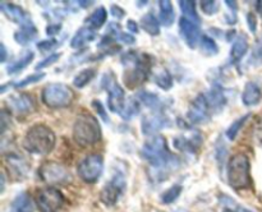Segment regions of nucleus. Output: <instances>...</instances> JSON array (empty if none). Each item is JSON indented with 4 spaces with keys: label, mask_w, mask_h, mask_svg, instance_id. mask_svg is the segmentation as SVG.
<instances>
[{
    "label": "nucleus",
    "mask_w": 262,
    "mask_h": 212,
    "mask_svg": "<svg viewBox=\"0 0 262 212\" xmlns=\"http://www.w3.org/2000/svg\"><path fill=\"white\" fill-rule=\"evenodd\" d=\"M141 156L152 169V179L163 181L171 171L178 168V158L170 153L163 135H154L143 143Z\"/></svg>",
    "instance_id": "nucleus-1"
},
{
    "label": "nucleus",
    "mask_w": 262,
    "mask_h": 212,
    "mask_svg": "<svg viewBox=\"0 0 262 212\" xmlns=\"http://www.w3.org/2000/svg\"><path fill=\"white\" fill-rule=\"evenodd\" d=\"M125 70L123 73V81L125 87L133 89L142 86L147 79L150 69L152 66V59L146 54H138L136 51H128L120 59Z\"/></svg>",
    "instance_id": "nucleus-2"
},
{
    "label": "nucleus",
    "mask_w": 262,
    "mask_h": 212,
    "mask_svg": "<svg viewBox=\"0 0 262 212\" xmlns=\"http://www.w3.org/2000/svg\"><path fill=\"white\" fill-rule=\"evenodd\" d=\"M56 145L55 133L45 124H35L23 137L22 146L28 153L36 156L49 155Z\"/></svg>",
    "instance_id": "nucleus-3"
},
{
    "label": "nucleus",
    "mask_w": 262,
    "mask_h": 212,
    "mask_svg": "<svg viewBox=\"0 0 262 212\" xmlns=\"http://www.w3.org/2000/svg\"><path fill=\"white\" fill-rule=\"evenodd\" d=\"M102 133L99 120L91 114H82L73 124V139L79 147H91L101 140Z\"/></svg>",
    "instance_id": "nucleus-4"
},
{
    "label": "nucleus",
    "mask_w": 262,
    "mask_h": 212,
    "mask_svg": "<svg viewBox=\"0 0 262 212\" xmlns=\"http://www.w3.org/2000/svg\"><path fill=\"white\" fill-rule=\"evenodd\" d=\"M227 179L229 185L233 189H247L250 188L252 179H251V162L246 153H235L228 161Z\"/></svg>",
    "instance_id": "nucleus-5"
},
{
    "label": "nucleus",
    "mask_w": 262,
    "mask_h": 212,
    "mask_svg": "<svg viewBox=\"0 0 262 212\" xmlns=\"http://www.w3.org/2000/svg\"><path fill=\"white\" fill-rule=\"evenodd\" d=\"M41 100L50 109H64L73 102L74 92L66 83H50L43 87Z\"/></svg>",
    "instance_id": "nucleus-6"
},
{
    "label": "nucleus",
    "mask_w": 262,
    "mask_h": 212,
    "mask_svg": "<svg viewBox=\"0 0 262 212\" xmlns=\"http://www.w3.org/2000/svg\"><path fill=\"white\" fill-rule=\"evenodd\" d=\"M38 175L41 180L50 185H66L73 180L68 168L58 161H45L38 168Z\"/></svg>",
    "instance_id": "nucleus-7"
},
{
    "label": "nucleus",
    "mask_w": 262,
    "mask_h": 212,
    "mask_svg": "<svg viewBox=\"0 0 262 212\" xmlns=\"http://www.w3.org/2000/svg\"><path fill=\"white\" fill-rule=\"evenodd\" d=\"M104 170V157L100 153H90L82 158L77 166L78 176L87 184H94L101 176Z\"/></svg>",
    "instance_id": "nucleus-8"
},
{
    "label": "nucleus",
    "mask_w": 262,
    "mask_h": 212,
    "mask_svg": "<svg viewBox=\"0 0 262 212\" xmlns=\"http://www.w3.org/2000/svg\"><path fill=\"white\" fill-rule=\"evenodd\" d=\"M211 107L207 101L206 93H199L189 104L187 119L191 124H205L211 117Z\"/></svg>",
    "instance_id": "nucleus-9"
},
{
    "label": "nucleus",
    "mask_w": 262,
    "mask_h": 212,
    "mask_svg": "<svg viewBox=\"0 0 262 212\" xmlns=\"http://www.w3.org/2000/svg\"><path fill=\"white\" fill-rule=\"evenodd\" d=\"M104 87L107 91V106H109L110 111L120 115L123 110H124L125 104H127L124 89L115 81L114 76L107 78V74L105 76L104 79Z\"/></svg>",
    "instance_id": "nucleus-10"
},
{
    "label": "nucleus",
    "mask_w": 262,
    "mask_h": 212,
    "mask_svg": "<svg viewBox=\"0 0 262 212\" xmlns=\"http://www.w3.org/2000/svg\"><path fill=\"white\" fill-rule=\"evenodd\" d=\"M36 204L41 212H56L64 204V196L53 186L40 189L36 194Z\"/></svg>",
    "instance_id": "nucleus-11"
},
{
    "label": "nucleus",
    "mask_w": 262,
    "mask_h": 212,
    "mask_svg": "<svg viewBox=\"0 0 262 212\" xmlns=\"http://www.w3.org/2000/svg\"><path fill=\"white\" fill-rule=\"evenodd\" d=\"M125 185H127V181L122 174H117V175L113 176L109 183L105 184L101 194H100V199H101L102 203L109 207L117 204V202L124 193Z\"/></svg>",
    "instance_id": "nucleus-12"
},
{
    "label": "nucleus",
    "mask_w": 262,
    "mask_h": 212,
    "mask_svg": "<svg viewBox=\"0 0 262 212\" xmlns=\"http://www.w3.org/2000/svg\"><path fill=\"white\" fill-rule=\"evenodd\" d=\"M4 163L5 169L9 171V176L15 181H22L23 179L27 178L31 170V163L28 162L27 158L14 152L5 155Z\"/></svg>",
    "instance_id": "nucleus-13"
},
{
    "label": "nucleus",
    "mask_w": 262,
    "mask_h": 212,
    "mask_svg": "<svg viewBox=\"0 0 262 212\" xmlns=\"http://www.w3.org/2000/svg\"><path fill=\"white\" fill-rule=\"evenodd\" d=\"M7 104L10 111L17 115H27L35 111L36 102L31 93L27 92H15L9 95L7 99Z\"/></svg>",
    "instance_id": "nucleus-14"
},
{
    "label": "nucleus",
    "mask_w": 262,
    "mask_h": 212,
    "mask_svg": "<svg viewBox=\"0 0 262 212\" xmlns=\"http://www.w3.org/2000/svg\"><path fill=\"white\" fill-rule=\"evenodd\" d=\"M170 125V120L163 111H152L151 114L145 115L141 122V129L145 135H158L164 128Z\"/></svg>",
    "instance_id": "nucleus-15"
},
{
    "label": "nucleus",
    "mask_w": 262,
    "mask_h": 212,
    "mask_svg": "<svg viewBox=\"0 0 262 212\" xmlns=\"http://www.w3.org/2000/svg\"><path fill=\"white\" fill-rule=\"evenodd\" d=\"M179 33L191 49L197 48V45L201 42L202 36L199 25L184 17L179 19Z\"/></svg>",
    "instance_id": "nucleus-16"
},
{
    "label": "nucleus",
    "mask_w": 262,
    "mask_h": 212,
    "mask_svg": "<svg viewBox=\"0 0 262 212\" xmlns=\"http://www.w3.org/2000/svg\"><path fill=\"white\" fill-rule=\"evenodd\" d=\"M0 9L8 17V19L18 23L19 26L26 25L28 22H32L28 15V13L19 5H15L13 3H0Z\"/></svg>",
    "instance_id": "nucleus-17"
},
{
    "label": "nucleus",
    "mask_w": 262,
    "mask_h": 212,
    "mask_svg": "<svg viewBox=\"0 0 262 212\" xmlns=\"http://www.w3.org/2000/svg\"><path fill=\"white\" fill-rule=\"evenodd\" d=\"M173 145L177 150L186 153H194L202 145V135L200 133L191 135V137H184L179 135L173 139Z\"/></svg>",
    "instance_id": "nucleus-18"
},
{
    "label": "nucleus",
    "mask_w": 262,
    "mask_h": 212,
    "mask_svg": "<svg viewBox=\"0 0 262 212\" xmlns=\"http://www.w3.org/2000/svg\"><path fill=\"white\" fill-rule=\"evenodd\" d=\"M248 48V40H247V36H245V33H239L237 37L234 38L232 43V49H230V54H229V58L230 61L233 64H238L245 55L247 54Z\"/></svg>",
    "instance_id": "nucleus-19"
},
{
    "label": "nucleus",
    "mask_w": 262,
    "mask_h": 212,
    "mask_svg": "<svg viewBox=\"0 0 262 212\" xmlns=\"http://www.w3.org/2000/svg\"><path fill=\"white\" fill-rule=\"evenodd\" d=\"M261 97V88L256 82L250 81L245 84V88L242 92V102L245 106H256L257 104H260Z\"/></svg>",
    "instance_id": "nucleus-20"
},
{
    "label": "nucleus",
    "mask_w": 262,
    "mask_h": 212,
    "mask_svg": "<svg viewBox=\"0 0 262 212\" xmlns=\"http://www.w3.org/2000/svg\"><path fill=\"white\" fill-rule=\"evenodd\" d=\"M206 97L212 112H220L224 109L225 105H227V97H225L224 91H223L220 86L212 87L206 93Z\"/></svg>",
    "instance_id": "nucleus-21"
},
{
    "label": "nucleus",
    "mask_w": 262,
    "mask_h": 212,
    "mask_svg": "<svg viewBox=\"0 0 262 212\" xmlns=\"http://www.w3.org/2000/svg\"><path fill=\"white\" fill-rule=\"evenodd\" d=\"M95 38H96V31L84 26V27H81L74 33L71 40V46L73 49H81L84 45L91 42V41H94Z\"/></svg>",
    "instance_id": "nucleus-22"
},
{
    "label": "nucleus",
    "mask_w": 262,
    "mask_h": 212,
    "mask_svg": "<svg viewBox=\"0 0 262 212\" xmlns=\"http://www.w3.org/2000/svg\"><path fill=\"white\" fill-rule=\"evenodd\" d=\"M136 99L138 100L141 105H143L147 109L152 110V111H161V106H163V101L160 100V97L156 93L150 91H146V89H142V91L138 92L136 95Z\"/></svg>",
    "instance_id": "nucleus-23"
},
{
    "label": "nucleus",
    "mask_w": 262,
    "mask_h": 212,
    "mask_svg": "<svg viewBox=\"0 0 262 212\" xmlns=\"http://www.w3.org/2000/svg\"><path fill=\"white\" fill-rule=\"evenodd\" d=\"M176 19V13L171 2L169 0H161L159 2V20L164 27H170Z\"/></svg>",
    "instance_id": "nucleus-24"
},
{
    "label": "nucleus",
    "mask_w": 262,
    "mask_h": 212,
    "mask_svg": "<svg viewBox=\"0 0 262 212\" xmlns=\"http://www.w3.org/2000/svg\"><path fill=\"white\" fill-rule=\"evenodd\" d=\"M36 36H37V30H36L35 25L32 22H28L26 25L20 26L19 31L14 33V40L19 45H27L31 41L35 40Z\"/></svg>",
    "instance_id": "nucleus-25"
},
{
    "label": "nucleus",
    "mask_w": 262,
    "mask_h": 212,
    "mask_svg": "<svg viewBox=\"0 0 262 212\" xmlns=\"http://www.w3.org/2000/svg\"><path fill=\"white\" fill-rule=\"evenodd\" d=\"M10 212H33V202L26 192L18 194L10 204Z\"/></svg>",
    "instance_id": "nucleus-26"
},
{
    "label": "nucleus",
    "mask_w": 262,
    "mask_h": 212,
    "mask_svg": "<svg viewBox=\"0 0 262 212\" xmlns=\"http://www.w3.org/2000/svg\"><path fill=\"white\" fill-rule=\"evenodd\" d=\"M107 19V12L104 7H99L92 12V14H90L86 18L84 23H86L87 27L92 28V30H100L102 26L105 25Z\"/></svg>",
    "instance_id": "nucleus-27"
},
{
    "label": "nucleus",
    "mask_w": 262,
    "mask_h": 212,
    "mask_svg": "<svg viewBox=\"0 0 262 212\" xmlns=\"http://www.w3.org/2000/svg\"><path fill=\"white\" fill-rule=\"evenodd\" d=\"M141 27L150 36H158L160 33V20L154 15V13H147L141 18Z\"/></svg>",
    "instance_id": "nucleus-28"
},
{
    "label": "nucleus",
    "mask_w": 262,
    "mask_h": 212,
    "mask_svg": "<svg viewBox=\"0 0 262 212\" xmlns=\"http://www.w3.org/2000/svg\"><path fill=\"white\" fill-rule=\"evenodd\" d=\"M33 58H35V53L31 50L26 51L25 54H23L22 56H20L19 59H18L17 61H14V63L12 64V65L8 66L7 69V73L8 74H17L19 73V72H22L23 69L27 68L28 65H30L31 63H32Z\"/></svg>",
    "instance_id": "nucleus-29"
},
{
    "label": "nucleus",
    "mask_w": 262,
    "mask_h": 212,
    "mask_svg": "<svg viewBox=\"0 0 262 212\" xmlns=\"http://www.w3.org/2000/svg\"><path fill=\"white\" fill-rule=\"evenodd\" d=\"M96 77V69L95 68H86L82 69L81 72L74 76L73 78V86L76 88H84L87 84H90L92 82V79Z\"/></svg>",
    "instance_id": "nucleus-30"
},
{
    "label": "nucleus",
    "mask_w": 262,
    "mask_h": 212,
    "mask_svg": "<svg viewBox=\"0 0 262 212\" xmlns=\"http://www.w3.org/2000/svg\"><path fill=\"white\" fill-rule=\"evenodd\" d=\"M179 7H181L182 13H183V17L187 18V19L192 20V22L197 23L199 25L201 22V18H200L199 13H197V3L196 2H188V0H181L178 3Z\"/></svg>",
    "instance_id": "nucleus-31"
},
{
    "label": "nucleus",
    "mask_w": 262,
    "mask_h": 212,
    "mask_svg": "<svg viewBox=\"0 0 262 212\" xmlns=\"http://www.w3.org/2000/svg\"><path fill=\"white\" fill-rule=\"evenodd\" d=\"M154 81H155L156 86L160 87V88L164 89V91H169L174 84L171 74L169 73L168 69H164V68L154 73Z\"/></svg>",
    "instance_id": "nucleus-32"
},
{
    "label": "nucleus",
    "mask_w": 262,
    "mask_h": 212,
    "mask_svg": "<svg viewBox=\"0 0 262 212\" xmlns=\"http://www.w3.org/2000/svg\"><path fill=\"white\" fill-rule=\"evenodd\" d=\"M250 116H251V114L243 115V116L235 119L234 122H233L232 124L229 125V128L227 129V133H225V135H227L228 139L234 140L235 138L238 137V134H239V132L242 130V128L245 127V124L247 123L248 117H250Z\"/></svg>",
    "instance_id": "nucleus-33"
},
{
    "label": "nucleus",
    "mask_w": 262,
    "mask_h": 212,
    "mask_svg": "<svg viewBox=\"0 0 262 212\" xmlns=\"http://www.w3.org/2000/svg\"><path fill=\"white\" fill-rule=\"evenodd\" d=\"M141 110V104L138 102V100L136 99H130L128 100L127 104H125L124 106V110L122 111V114H120V116L123 117L124 120H130L132 117H135L136 115H138V112H140Z\"/></svg>",
    "instance_id": "nucleus-34"
},
{
    "label": "nucleus",
    "mask_w": 262,
    "mask_h": 212,
    "mask_svg": "<svg viewBox=\"0 0 262 212\" xmlns=\"http://www.w3.org/2000/svg\"><path fill=\"white\" fill-rule=\"evenodd\" d=\"M200 46H201L202 54H205L206 56L216 55L219 53V46L215 42L214 38L210 37V36H202Z\"/></svg>",
    "instance_id": "nucleus-35"
},
{
    "label": "nucleus",
    "mask_w": 262,
    "mask_h": 212,
    "mask_svg": "<svg viewBox=\"0 0 262 212\" xmlns=\"http://www.w3.org/2000/svg\"><path fill=\"white\" fill-rule=\"evenodd\" d=\"M182 191H183V186L179 185V184L170 186V188L166 189V191L161 194V202H163L164 204L173 203V202H176L177 199L179 198V196L182 194Z\"/></svg>",
    "instance_id": "nucleus-36"
},
{
    "label": "nucleus",
    "mask_w": 262,
    "mask_h": 212,
    "mask_svg": "<svg viewBox=\"0 0 262 212\" xmlns=\"http://www.w3.org/2000/svg\"><path fill=\"white\" fill-rule=\"evenodd\" d=\"M43 77H45V73H35V74H32V76L26 77V78H23L22 81H19V82H17V83L13 84V86H14V88H23V87L28 86V84L37 83V82H40Z\"/></svg>",
    "instance_id": "nucleus-37"
},
{
    "label": "nucleus",
    "mask_w": 262,
    "mask_h": 212,
    "mask_svg": "<svg viewBox=\"0 0 262 212\" xmlns=\"http://www.w3.org/2000/svg\"><path fill=\"white\" fill-rule=\"evenodd\" d=\"M60 56H61L60 53L51 54V55L48 56V58L42 59V60H41L40 63H38L37 65H36L35 69H36V70H41V69L48 68V66H50V65H53V64H55L56 61L59 60V58H60Z\"/></svg>",
    "instance_id": "nucleus-38"
},
{
    "label": "nucleus",
    "mask_w": 262,
    "mask_h": 212,
    "mask_svg": "<svg viewBox=\"0 0 262 212\" xmlns=\"http://www.w3.org/2000/svg\"><path fill=\"white\" fill-rule=\"evenodd\" d=\"M201 9L206 15H214L219 12L220 7L217 2H201Z\"/></svg>",
    "instance_id": "nucleus-39"
},
{
    "label": "nucleus",
    "mask_w": 262,
    "mask_h": 212,
    "mask_svg": "<svg viewBox=\"0 0 262 212\" xmlns=\"http://www.w3.org/2000/svg\"><path fill=\"white\" fill-rule=\"evenodd\" d=\"M91 106L94 107L95 111L99 114V116L101 117L105 123H109V115H107L106 110H105L104 105H102L101 101H99V100H94V101L91 102Z\"/></svg>",
    "instance_id": "nucleus-40"
},
{
    "label": "nucleus",
    "mask_w": 262,
    "mask_h": 212,
    "mask_svg": "<svg viewBox=\"0 0 262 212\" xmlns=\"http://www.w3.org/2000/svg\"><path fill=\"white\" fill-rule=\"evenodd\" d=\"M58 45V41L55 38H48V40H42L37 43L38 50L41 51H50L51 49H54L55 46Z\"/></svg>",
    "instance_id": "nucleus-41"
},
{
    "label": "nucleus",
    "mask_w": 262,
    "mask_h": 212,
    "mask_svg": "<svg viewBox=\"0 0 262 212\" xmlns=\"http://www.w3.org/2000/svg\"><path fill=\"white\" fill-rule=\"evenodd\" d=\"M252 60L260 61L262 60V37L258 38L255 43V48L252 51Z\"/></svg>",
    "instance_id": "nucleus-42"
},
{
    "label": "nucleus",
    "mask_w": 262,
    "mask_h": 212,
    "mask_svg": "<svg viewBox=\"0 0 262 212\" xmlns=\"http://www.w3.org/2000/svg\"><path fill=\"white\" fill-rule=\"evenodd\" d=\"M246 20H247L248 28H250L251 32L255 33L256 30H257V17H256L255 13H252V12L247 13V17H246Z\"/></svg>",
    "instance_id": "nucleus-43"
},
{
    "label": "nucleus",
    "mask_w": 262,
    "mask_h": 212,
    "mask_svg": "<svg viewBox=\"0 0 262 212\" xmlns=\"http://www.w3.org/2000/svg\"><path fill=\"white\" fill-rule=\"evenodd\" d=\"M118 40H119L120 42L124 43V45H133V43L136 42V38L133 37V35L127 32H120L119 35H118Z\"/></svg>",
    "instance_id": "nucleus-44"
},
{
    "label": "nucleus",
    "mask_w": 262,
    "mask_h": 212,
    "mask_svg": "<svg viewBox=\"0 0 262 212\" xmlns=\"http://www.w3.org/2000/svg\"><path fill=\"white\" fill-rule=\"evenodd\" d=\"M110 12H112L113 17L117 18V19H122V18L125 15V10L117 4L112 5V8H110Z\"/></svg>",
    "instance_id": "nucleus-45"
},
{
    "label": "nucleus",
    "mask_w": 262,
    "mask_h": 212,
    "mask_svg": "<svg viewBox=\"0 0 262 212\" xmlns=\"http://www.w3.org/2000/svg\"><path fill=\"white\" fill-rule=\"evenodd\" d=\"M60 31H61V25H59V23H56V25H50L48 26V28H46V33H48V36H51V38H54V36L58 35Z\"/></svg>",
    "instance_id": "nucleus-46"
},
{
    "label": "nucleus",
    "mask_w": 262,
    "mask_h": 212,
    "mask_svg": "<svg viewBox=\"0 0 262 212\" xmlns=\"http://www.w3.org/2000/svg\"><path fill=\"white\" fill-rule=\"evenodd\" d=\"M127 27H128V30L130 31V32H133V33H137L138 32V25L135 22V20H132V19L128 20V22H127Z\"/></svg>",
    "instance_id": "nucleus-47"
},
{
    "label": "nucleus",
    "mask_w": 262,
    "mask_h": 212,
    "mask_svg": "<svg viewBox=\"0 0 262 212\" xmlns=\"http://www.w3.org/2000/svg\"><path fill=\"white\" fill-rule=\"evenodd\" d=\"M225 5H228V8H229V9L232 10V12L237 13L238 4L235 2H230V0H227V2H225Z\"/></svg>",
    "instance_id": "nucleus-48"
},
{
    "label": "nucleus",
    "mask_w": 262,
    "mask_h": 212,
    "mask_svg": "<svg viewBox=\"0 0 262 212\" xmlns=\"http://www.w3.org/2000/svg\"><path fill=\"white\" fill-rule=\"evenodd\" d=\"M0 50H2V56H0V61H2V63H4L5 60H7V49H5V45L4 43H2V45H0Z\"/></svg>",
    "instance_id": "nucleus-49"
},
{
    "label": "nucleus",
    "mask_w": 262,
    "mask_h": 212,
    "mask_svg": "<svg viewBox=\"0 0 262 212\" xmlns=\"http://www.w3.org/2000/svg\"><path fill=\"white\" fill-rule=\"evenodd\" d=\"M224 212H252L247 208H243V207H237V208H225Z\"/></svg>",
    "instance_id": "nucleus-50"
},
{
    "label": "nucleus",
    "mask_w": 262,
    "mask_h": 212,
    "mask_svg": "<svg viewBox=\"0 0 262 212\" xmlns=\"http://www.w3.org/2000/svg\"><path fill=\"white\" fill-rule=\"evenodd\" d=\"M92 4H94V2H78V5H81V8H83V9H86V8H89V5Z\"/></svg>",
    "instance_id": "nucleus-51"
},
{
    "label": "nucleus",
    "mask_w": 262,
    "mask_h": 212,
    "mask_svg": "<svg viewBox=\"0 0 262 212\" xmlns=\"http://www.w3.org/2000/svg\"><path fill=\"white\" fill-rule=\"evenodd\" d=\"M147 4V2H138L137 5H146Z\"/></svg>",
    "instance_id": "nucleus-52"
},
{
    "label": "nucleus",
    "mask_w": 262,
    "mask_h": 212,
    "mask_svg": "<svg viewBox=\"0 0 262 212\" xmlns=\"http://www.w3.org/2000/svg\"><path fill=\"white\" fill-rule=\"evenodd\" d=\"M176 212H184V211H176Z\"/></svg>",
    "instance_id": "nucleus-53"
}]
</instances>
